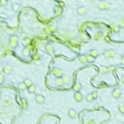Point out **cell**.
<instances>
[{
    "label": "cell",
    "mask_w": 124,
    "mask_h": 124,
    "mask_svg": "<svg viewBox=\"0 0 124 124\" xmlns=\"http://www.w3.org/2000/svg\"><path fill=\"white\" fill-rule=\"evenodd\" d=\"M9 44H10L11 48H15L17 46V44H18V37L16 36V35L10 36V38H9Z\"/></svg>",
    "instance_id": "cell-1"
},
{
    "label": "cell",
    "mask_w": 124,
    "mask_h": 124,
    "mask_svg": "<svg viewBox=\"0 0 124 124\" xmlns=\"http://www.w3.org/2000/svg\"><path fill=\"white\" fill-rule=\"evenodd\" d=\"M104 57L105 58H113V57H115V51L113 49H107V50L104 51Z\"/></svg>",
    "instance_id": "cell-2"
},
{
    "label": "cell",
    "mask_w": 124,
    "mask_h": 124,
    "mask_svg": "<svg viewBox=\"0 0 124 124\" xmlns=\"http://www.w3.org/2000/svg\"><path fill=\"white\" fill-rule=\"evenodd\" d=\"M53 75L55 77H57V78H60L63 76V70L60 68H57V67H55L54 69H53Z\"/></svg>",
    "instance_id": "cell-3"
},
{
    "label": "cell",
    "mask_w": 124,
    "mask_h": 124,
    "mask_svg": "<svg viewBox=\"0 0 124 124\" xmlns=\"http://www.w3.org/2000/svg\"><path fill=\"white\" fill-rule=\"evenodd\" d=\"M121 94H122V91H121L120 88H115L113 92H112V96H113L114 99H120L121 97Z\"/></svg>",
    "instance_id": "cell-4"
},
{
    "label": "cell",
    "mask_w": 124,
    "mask_h": 124,
    "mask_svg": "<svg viewBox=\"0 0 124 124\" xmlns=\"http://www.w3.org/2000/svg\"><path fill=\"white\" fill-rule=\"evenodd\" d=\"M45 50H46V53H48V54H53V53H54V46L51 44H47L46 47H45Z\"/></svg>",
    "instance_id": "cell-5"
},
{
    "label": "cell",
    "mask_w": 124,
    "mask_h": 124,
    "mask_svg": "<svg viewBox=\"0 0 124 124\" xmlns=\"http://www.w3.org/2000/svg\"><path fill=\"white\" fill-rule=\"evenodd\" d=\"M74 99H75L76 102H82V99H83V95H82L80 92H77V93H75V95H74Z\"/></svg>",
    "instance_id": "cell-6"
},
{
    "label": "cell",
    "mask_w": 124,
    "mask_h": 124,
    "mask_svg": "<svg viewBox=\"0 0 124 124\" xmlns=\"http://www.w3.org/2000/svg\"><path fill=\"white\" fill-rule=\"evenodd\" d=\"M77 12H78L79 16H84V15H86L87 10H86V8H84V7H79V8H77Z\"/></svg>",
    "instance_id": "cell-7"
},
{
    "label": "cell",
    "mask_w": 124,
    "mask_h": 124,
    "mask_svg": "<svg viewBox=\"0 0 124 124\" xmlns=\"http://www.w3.org/2000/svg\"><path fill=\"white\" fill-rule=\"evenodd\" d=\"M99 8L101 10H107V9H109V5L106 4V2H102V4L99 5Z\"/></svg>",
    "instance_id": "cell-8"
},
{
    "label": "cell",
    "mask_w": 124,
    "mask_h": 124,
    "mask_svg": "<svg viewBox=\"0 0 124 124\" xmlns=\"http://www.w3.org/2000/svg\"><path fill=\"white\" fill-rule=\"evenodd\" d=\"M2 73L6 74V75H10V74H11V67H10L9 65L5 66L4 69H2Z\"/></svg>",
    "instance_id": "cell-9"
},
{
    "label": "cell",
    "mask_w": 124,
    "mask_h": 124,
    "mask_svg": "<svg viewBox=\"0 0 124 124\" xmlns=\"http://www.w3.org/2000/svg\"><path fill=\"white\" fill-rule=\"evenodd\" d=\"M68 116H69L70 119H75V117H76V111L73 109H68Z\"/></svg>",
    "instance_id": "cell-10"
},
{
    "label": "cell",
    "mask_w": 124,
    "mask_h": 124,
    "mask_svg": "<svg viewBox=\"0 0 124 124\" xmlns=\"http://www.w3.org/2000/svg\"><path fill=\"white\" fill-rule=\"evenodd\" d=\"M89 56H92V57H93V58H96V57H97V56H99V51L96 50V49H91V51H89Z\"/></svg>",
    "instance_id": "cell-11"
},
{
    "label": "cell",
    "mask_w": 124,
    "mask_h": 124,
    "mask_svg": "<svg viewBox=\"0 0 124 124\" xmlns=\"http://www.w3.org/2000/svg\"><path fill=\"white\" fill-rule=\"evenodd\" d=\"M35 99H36V102L39 103V104H43V103L45 102V99H44V96H43V95H37Z\"/></svg>",
    "instance_id": "cell-12"
},
{
    "label": "cell",
    "mask_w": 124,
    "mask_h": 124,
    "mask_svg": "<svg viewBox=\"0 0 124 124\" xmlns=\"http://www.w3.org/2000/svg\"><path fill=\"white\" fill-rule=\"evenodd\" d=\"M55 83H56V85H57L58 87H62V86H64V83H63L62 77H60V78H57V79L55 80Z\"/></svg>",
    "instance_id": "cell-13"
},
{
    "label": "cell",
    "mask_w": 124,
    "mask_h": 124,
    "mask_svg": "<svg viewBox=\"0 0 124 124\" xmlns=\"http://www.w3.org/2000/svg\"><path fill=\"white\" fill-rule=\"evenodd\" d=\"M62 79H63V83H64V85H68L70 83V78H69V77H67V76L62 77Z\"/></svg>",
    "instance_id": "cell-14"
},
{
    "label": "cell",
    "mask_w": 124,
    "mask_h": 124,
    "mask_svg": "<svg viewBox=\"0 0 124 124\" xmlns=\"http://www.w3.org/2000/svg\"><path fill=\"white\" fill-rule=\"evenodd\" d=\"M80 88H82V85H80L79 83H76V84H75V85L73 86V89H74L75 92H76V93H77V92H79V91H80Z\"/></svg>",
    "instance_id": "cell-15"
},
{
    "label": "cell",
    "mask_w": 124,
    "mask_h": 124,
    "mask_svg": "<svg viewBox=\"0 0 124 124\" xmlns=\"http://www.w3.org/2000/svg\"><path fill=\"white\" fill-rule=\"evenodd\" d=\"M22 55L25 56V57H27V56H29L30 55V49L28 47H26L24 50H22Z\"/></svg>",
    "instance_id": "cell-16"
},
{
    "label": "cell",
    "mask_w": 124,
    "mask_h": 124,
    "mask_svg": "<svg viewBox=\"0 0 124 124\" xmlns=\"http://www.w3.org/2000/svg\"><path fill=\"white\" fill-rule=\"evenodd\" d=\"M28 92H29L30 94H34V93L36 92V86H35V85H31V86H29V87H28Z\"/></svg>",
    "instance_id": "cell-17"
},
{
    "label": "cell",
    "mask_w": 124,
    "mask_h": 124,
    "mask_svg": "<svg viewBox=\"0 0 124 124\" xmlns=\"http://www.w3.org/2000/svg\"><path fill=\"white\" fill-rule=\"evenodd\" d=\"M22 43H24V46H28V45L30 44V38H28V37H26V38H24V40H22Z\"/></svg>",
    "instance_id": "cell-18"
},
{
    "label": "cell",
    "mask_w": 124,
    "mask_h": 124,
    "mask_svg": "<svg viewBox=\"0 0 124 124\" xmlns=\"http://www.w3.org/2000/svg\"><path fill=\"white\" fill-rule=\"evenodd\" d=\"M24 84L26 85V87H29V86H31V85H33V83H31V80H30V79H28V78H27V79L24 80Z\"/></svg>",
    "instance_id": "cell-19"
},
{
    "label": "cell",
    "mask_w": 124,
    "mask_h": 124,
    "mask_svg": "<svg viewBox=\"0 0 124 124\" xmlns=\"http://www.w3.org/2000/svg\"><path fill=\"white\" fill-rule=\"evenodd\" d=\"M79 62L83 63V64L87 63V59H86V56H85V55H82V56H79Z\"/></svg>",
    "instance_id": "cell-20"
},
{
    "label": "cell",
    "mask_w": 124,
    "mask_h": 124,
    "mask_svg": "<svg viewBox=\"0 0 124 124\" xmlns=\"http://www.w3.org/2000/svg\"><path fill=\"white\" fill-rule=\"evenodd\" d=\"M99 74H106L107 73V68H106V67H103V66H101V67H99Z\"/></svg>",
    "instance_id": "cell-21"
},
{
    "label": "cell",
    "mask_w": 124,
    "mask_h": 124,
    "mask_svg": "<svg viewBox=\"0 0 124 124\" xmlns=\"http://www.w3.org/2000/svg\"><path fill=\"white\" fill-rule=\"evenodd\" d=\"M19 8H20V7H19L18 4H14V5H12V10H14V11H18Z\"/></svg>",
    "instance_id": "cell-22"
},
{
    "label": "cell",
    "mask_w": 124,
    "mask_h": 124,
    "mask_svg": "<svg viewBox=\"0 0 124 124\" xmlns=\"http://www.w3.org/2000/svg\"><path fill=\"white\" fill-rule=\"evenodd\" d=\"M18 87H19V89H21V91H24V89H26V85L24 84V83H20V84L18 85Z\"/></svg>",
    "instance_id": "cell-23"
},
{
    "label": "cell",
    "mask_w": 124,
    "mask_h": 124,
    "mask_svg": "<svg viewBox=\"0 0 124 124\" xmlns=\"http://www.w3.org/2000/svg\"><path fill=\"white\" fill-rule=\"evenodd\" d=\"M86 101H87V102H92V101H93L92 94H87V95H86Z\"/></svg>",
    "instance_id": "cell-24"
},
{
    "label": "cell",
    "mask_w": 124,
    "mask_h": 124,
    "mask_svg": "<svg viewBox=\"0 0 124 124\" xmlns=\"http://www.w3.org/2000/svg\"><path fill=\"white\" fill-rule=\"evenodd\" d=\"M21 106H22V109L27 107V101L26 99H21Z\"/></svg>",
    "instance_id": "cell-25"
},
{
    "label": "cell",
    "mask_w": 124,
    "mask_h": 124,
    "mask_svg": "<svg viewBox=\"0 0 124 124\" xmlns=\"http://www.w3.org/2000/svg\"><path fill=\"white\" fill-rule=\"evenodd\" d=\"M97 96H99V93H97V92H93V93H92V97H93V99H97Z\"/></svg>",
    "instance_id": "cell-26"
},
{
    "label": "cell",
    "mask_w": 124,
    "mask_h": 124,
    "mask_svg": "<svg viewBox=\"0 0 124 124\" xmlns=\"http://www.w3.org/2000/svg\"><path fill=\"white\" fill-rule=\"evenodd\" d=\"M119 111H120L122 114H124V105H120V106H119Z\"/></svg>",
    "instance_id": "cell-27"
},
{
    "label": "cell",
    "mask_w": 124,
    "mask_h": 124,
    "mask_svg": "<svg viewBox=\"0 0 124 124\" xmlns=\"http://www.w3.org/2000/svg\"><path fill=\"white\" fill-rule=\"evenodd\" d=\"M115 69V66H109V67H107V72H113V70Z\"/></svg>",
    "instance_id": "cell-28"
},
{
    "label": "cell",
    "mask_w": 124,
    "mask_h": 124,
    "mask_svg": "<svg viewBox=\"0 0 124 124\" xmlns=\"http://www.w3.org/2000/svg\"><path fill=\"white\" fill-rule=\"evenodd\" d=\"M112 29H113V31H115V33H116V31H119V30H120V27H119V26H113V27H112Z\"/></svg>",
    "instance_id": "cell-29"
},
{
    "label": "cell",
    "mask_w": 124,
    "mask_h": 124,
    "mask_svg": "<svg viewBox=\"0 0 124 124\" xmlns=\"http://www.w3.org/2000/svg\"><path fill=\"white\" fill-rule=\"evenodd\" d=\"M4 82H5V77H4V75H1V74H0V85L4 84Z\"/></svg>",
    "instance_id": "cell-30"
},
{
    "label": "cell",
    "mask_w": 124,
    "mask_h": 124,
    "mask_svg": "<svg viewBox=\"0 0 124 124\" xmlns=\"http://www.w3.org/2000/svg\"><path fill=\"white\" fill-rule=\"evenodd\" d=\"M86 59H87V62H92V60H93V57L89 56V55H87V56H86Z\"/></svg>",
    "instance_id": "cell-31"
},
{
    "label": "cell",
    "mask_w": 124,
    "mask_h": 124,
    "mask_svg": "<svg viewBox=\"0 0 124 124\" xmlns=\"http://www.w3.org/2000/svg\"><path fill=\"white\" fill-rule=\"evenodd\" d=\"M121 64H122V65H124V55L121 57Z\"/></svg>",
    "instance_id": "cell-32"
},
{
    "label": "cell",
    "mask_w": 124,
    "mask_h": 124,
    "mask_svg": "<svg viewBox=\"0 0 124 124\" xmlns=\"http://www.w3.org/2000/svg\"><path fill=\"white\" fill-rule=\"evenodd\" d=\"M101 37H102V34L99 33V34H97V36L95 37V39H99V38H101Z\"/></svg>",
    "instance_id": "cell-33"
},
{
    "label": "cell",
    "mask_w": 124,
    "mask_h": 124,
    "mask_svg": "<svg viewBox=\"0 0 124 124\" xmlns=\"http://www.w3.org/2000/svg\"><path fill=\"white\" fill-rule=\"evenodd\" d=\"M0 4H1V5H6V4H7V0H1V1H0Z\"/></svg>",
    "instance_id": "cell-34"
},
{
    "label": "cell",
    "mask_w": 124,
    "mask_h": 124,
    "mask_svg": "<svg viewBox=\"0 0 124 124\" xmlns=\"http://www.w3.org/2000/svg\"><path fill=\"white\" fill-rule=\"evenodd\" d=\"M87 124H95V121L94 120H91V121H88V123Z\"/></svg>",
    "instance_id": "cell-35"
},
{
    "label": "cell",
    "mask_w": 124,
    "mask_h": 124,
    "mask_svg": "<svg viewBox=\"0 0 124 124\" xmlns=\"http://www.w3.org/2000/svg\"><path fill=\"white\" fill-rule=\"evenodd\" d=\"M121 82H122V83H123V84H124V75H123V76H122V77H121Z\"/></svg>",
    "instance_id": "cell-36"
},
{
    "label": "cell",
    "mask_w": 124,
    "mask_h": 124,
    "mask_svg": "<svg viewBox=\"0 0 124 124\" xmlns=\"http://www.w3.org/2000/svg\"><path fill=\"white\" fill-rule=\"evenodd\" d=\"M2 69H4V68H2V67L0 66V74H1V72H2Z\"/></svg>",
    "instance_id": "cell-37"
},
{
    "label": "cell",
    "mask_w": 124,
    "mask_h": 124,
    "mask_svg": "<svg viewBox=\"0 0 124 124\" xmlns=\"http://www.w3.org/2000/svg\"><path fill=\"white\" fill-rule=\"evenodd\" d=\"M7 1H8V0H7Z\"/></svg>",
    "instance_id": "cell-38"
}]
</instances>
